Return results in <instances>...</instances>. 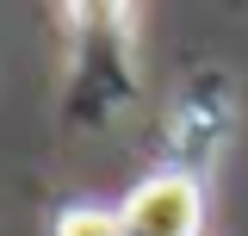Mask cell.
Listing matches in <instances>:
<instances>
[{
  "label": "cell",
  "mask_w": 248,
  "mask_h": 236,
  "mask_svg": "<svg viewBox=\"0 0 248 236\" xmlns=\"http://www.w3.org/2000/svg\"><path fill=\"white\" fill-rule=\"evenodd\" d=\"M56 236H124V224H118V211H112V205L81 199V205H62V211H56Z\"/></svg>",
  "instance_id": "cell-2"
},
{
  "label": "cell",
  "mask_w": 248,
  "mask_h": 236,
  "mask_svg": "<svg viewBox=\"0 0 248 236\" xmlns=\"http://www.w3.org/2000/svg\"><path fill=\"white\" fill-rule=\"evenodd\" d=\"M124 236H205V186L192 168H155L118 205Z\"/></svg>",
  "instance_id": "cell-1"
}]
</instances>
